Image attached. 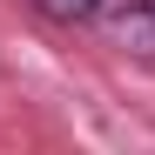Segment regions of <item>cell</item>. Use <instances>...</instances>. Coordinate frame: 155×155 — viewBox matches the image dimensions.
<instances>
[{"label": "cell", "instance_id": "cell-1", "mask_svg": "<svg viewBox=\"0 0 155 155\" xmlns=\"http://www.w3.org/2000/svg\"><path fill=\"white\" fill-rule=\"evenodd\" d=\"M115 41L135 47V54H155V7H128V14H115Z\"/></svg>", "mask_w": 155, "mask_h": 155}, {"label": "cell", "instance_id": "cell-2", "mask_svg": "<svg viewBox=\"0 0 155 155\" xmlns=\"http://www.w3.org/2000/svg\"><path fill=\"white\" fill-rule=\"evenodd\" d=\"M34 7H41L47 20H94L108 0H34Z\"/></svg>", "mask_w": 155, "mask_h": 155}]
</instances>
